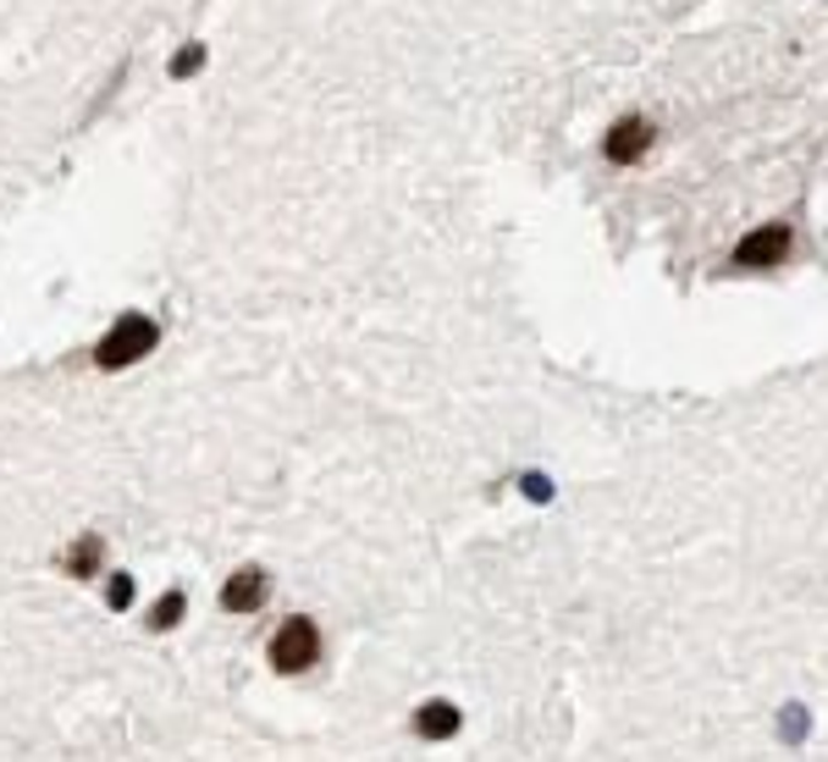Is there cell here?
<instances>
[{
    "mask_svg": "<svg viewBox=\"0 0 828 762\" xmlns=\"http://www.w3.org/2000/svg\"><path fill=\"white\" fill-rule=\"evenodd\" d=\"M199 66H205V45H188V50L172 61V77H194Z\"/></svg>",
    "mask_w": 828,
    "mask_h": 762,
    "instance_id": "11",
    "label": "cell"
},
{
    "mask_svg": "<svg viewBox=\"0 0 828 762\" xmlns=\"http://www.w3.org/2000/svg\"><path fill=\"white\" fill-rule=\"evenodd\" d=\"M106 536L100 531H83V536H72L66 547H61V574L66 580H95V574H106Z\"/></svg>",
    "mask_w": 828,
    "mask_h": 762,
    "instance_id": "5",
    "label": "cell"
},
{
    "mask_svg": "<svg viewBox=\"0 0 828 762\" xmlns=\"http://www.w3.org/2000/svg\"><path fill=\"white\" fill-rule=\"evenodd\" d=\"M183 614H188V591H183V585H172V591H160V597L149 603L144 625L160 636V630H178V625H183Z\"/></svg>",
    "mask_w": 828,
    "mask_h": 762,
    "instance_id": "8",
    "label": "cell"
},
{
    "mask_svg": "<svg viewBox=\"0 0 828 762\" xmlns=\"http://www.w3.org/2000/svg\"><path fill=\"white\" fill-rule=\"evenodd\" d=\"M160 349V326L149 320V315H138V310H127L100 343H95V365L100 371H122V365H138L144 354H155Z\"/></svg>",
    "mask_w": 828,
    "mask_h": 762,
    "instance_id": "1",
    "label": "cell"
},
{
    "mask_svg": "<svg viewBox=\"0 0 828 762\" xmlns=\"http://www.w3.org/2000/svg\"><path fill=\"white\" fill-rule=\"evenodd\" d=\"M525 492H531L536 503H547V481H541V475H525Z\"/></svg>",
    "mask_w": 828,
    "mask_h": 762,
    "instance_id": "12",
    "label": "cell"
},
{
    "mask_svg": "<svg viewBox=\"0 0 828 762\" xmlns=\"http://www.w3.org/2000/svg\"><path fill=\"white\" fill-rule=\"evenodd\" d=\"M266 663L277 674H304L320 663V625L315 619H282L266 641Z\"/></svg>",
    "mask_w": 828,
    "mask_h": 762,
    "instance_id": "2",
    "label": "cell"
},
{
    "mask_svg": "<svg viewBox=\"0 0 828 762\" xmlns=\"http://www.w3.org/2000/svg\"><path fill=\"white\" fill-rule=\"evenodd\" d=\"M266 597H271V574H266L260 564L232 569L227 585H221V608H227V614H255V608H266Z\"/></svg>",
    "mask_w": 828,
    "mask_h": 762,
    "instance_id": "4",
    "label": "cell"
},
{
    "mask_svg": "<svg viewBox=\"0 0 828 762\" xmlns=\"http://www.w3.org/2000/svg\"><path fill=\"white\" fill-rule=\"evenodd\" d=\"M133 597H138V585H133V574H127V569L106 574V608H111V614H127V608H133Z\"/></svg>",
    "mask_w": 828,
    "mask_h": 762,
    "instance_id": "9",
    "label": "cell"
},
{
    "mask_svg": "<svg viewBox=\"0 0 828 762\" xmlns=\"http://www.w3.org/2000/svg\"><path fill=\"white\" fill-rule=\"evenodd\" d=\"M646 149H652V122H646V117H624V122H613L608 138H602V155H608L613 166H630V160H641Z\"/></svg>",
    "mask_w": 828,
    "mask_h": 762,
    "instance_id": "6",
    "label": "cell"
},
{
    "mask_svg": "<svg viewBox=\"0 0 828 762\" xmlns=\"http://www.w3.org/2000/svg\"><path fill=\"white\" fill-rule=\"evenodd\" d=\"M806 729H812V718H806V707H784V713H779V740H790V746H801V740H806Z\"/></svg>",
    "mask_w": 828,
    "mask_h": 762,
    "instance_id": "10",
    "label": "cell"
},
{
    "mask_svg": "<svg viewBox=\"0 0 828 762\" xmlns=\"http://www.w3.org/2000/svg\"><path fill=\"white\" fill-rule=\"evenodd\" d=\"M790 243H795L790 227H784V221H768V227H757L752 238H740L729 261H734L740 271H774V266L790 261Z\"/></svg>",
    "mask_w": 828,
    "mask_h": 762,
    "instance_id": "3",
    "label": "cell"
},
{
    "mask_svg": "<svg viewBox=\"0 0 828 762\" xmlns=\"http://www.w3.org/2000/svg\"><path fill=\"white\" fill-rule=\"evenodd\" d=\"M459 729H464V713L448 697H431V702L414 707V735H421V740H453Z\"/></svg>",
    "mask_w": 828,
    "mask_h": 762,
    "instance_id": "7",
    "label": "cell"
}]
</instances>
